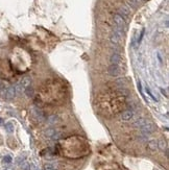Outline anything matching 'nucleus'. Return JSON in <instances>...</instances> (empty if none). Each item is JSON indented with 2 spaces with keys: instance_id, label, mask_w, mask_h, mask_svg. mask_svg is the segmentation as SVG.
<instances>
[{
  "instance_id": "obj_17",
  "label": "nucleus",
  "mask_w": 169,
  "mask_h": 170,
  "mask_svg": "<svg viewBox=\"0 0 169 170\" xmlns=\"http://www.w3.org/2000/svg\"><path fill=\"white\" fill-rule=\"evenodd\" d=\"M57 116H55V115H52V116H50L49 118H48V121H49V123L50 124H55L56 122H57Z\"/></svg>"
},
{
  "instance_id": "obj_13",
  "label": "nucleus",
  "mask_w": 169,
  "mask_h": 170,
  "mask_svg": "<svg viewBox=\"0 0 169 170\" xmlns=\"http://www.w3.org/2000/svg\"><path fill=\"white\" fill-rule=\"evenodd\" d=\"M145 90H146V92H147V94L149 95V97L152 98V100H154V101H159V98L157 96H154L153 93L152 92V90H150L149 87H145Z\"/></svg>"
},
{
  "instance_id": "obj_15",
  "label": "nucleus",
  "mask_w": 169,
  "mask_h": 170,
  "mask_svg": "<svg viewBox=\"0 0 169 170\" xmlns=\"http://www.w3.org/2000/svg\"><path fill=\"white\" fill-rule=\"evenodd\" d=\"M24 92H25V94L27 95V96L30 97V96H33V95H34V89L30 86H28V87H26V88H25Z\"/></svg>"
},
{
  "instance_id": "obj_5",
  "label": "nucleus",
  "mask_w": 169,
  "mask_h": 170,
  "mask_svg": "<svg viewBox=\"0 0 169 170\" xmlns=\"http://www.w3.org/2000/svg\"><path fill=\"white\" fill-rule=\"evenodd\" d=\"M108 73L110 74L111 76L116 77V76L120 75V73H121V70H120V67L118 66V65L111 64V66H110L109 69H108Z\"/></svg>"
},
{
  "instance_id": "obj_6",
  "label": "nucleus",
  "mask_w": 169,
  "mask_h": 170,
  "mask_svg": "<svg viewBox=\"0 0 169 170\" xmlns=\"http://www.w3.org/2000/svg\"><path fill=\"white\" fill-rule=\"evenodd\" d=\"M16 95V89L15 87H8V88L4 91V97L6 99H13Z\"/></svg>"
},
{
  "instance_id": "obj_4",
  "label": "nucleus",
  "mask_w": 169,
  "mask_h": 170,
  "mask_svg": "<svg viewBox=\"0 0 169 170\" xmlns=\"http://www.w3.org/2000/svg\"><path fill=\"white\" fill-rule=\"evenodd\" d=\"M45 135H46V137L52 139V140H57V139H60L62 136V134L59 133L54 128H48L45 132Z\"/></svg>"
},
{
  "instance_id": "obj_1",
  "label": "nucleus",
  "mask_w": 169,
  "mask_h": 170,
  "mask_svg": "<svg viewBox=\"0 0 169 170\" xmlns=\"http://www.w3.org/2000/svg\"><path fill=\"white\" fill-rule=\"evenodd\" d=\"M30 84H32V78L29 76H25L18 82L17 86L15 87V89H16V91H18V92H21L22 90H25L26 87L30 86Z\"/></svg>"
},
{
  "instance_id": "obj_11",
  "label": "nucleus",
  "mask_w": 169,
  "mask_h": 170,
  "mask_svg": "<svg viewBox=\"0 0 169 170\" xmlns=\"http://www.w3.org/2000/svg\"><path fill=\"white\" fill-rule=\"evenodd\" d=\"M119 12L121 13L123 16H125V17H127L128 15L131 14V10H130V8H128L127 6H125V5H122L121 7H120V8H119Z\"/></svg>"
},
{
  "instance_id": "obj_9",
  "label": "nucleus",
  "mask_w": 169,
  "mask_h": 170,
  "mask_svg": "<svg viewBox=\"0 0 169 170\" xmlns=\"http://www.w3.org/2000/svg\"><path fill=\"white\" fill-rule=\"evenodd\" d=\"M133 116H134V112H133V110H126L124 111L122 114H121V118L123 120H131L133 118Z\"/></svg>"
},
{
  "instance_id": "obj_12",
  "label": "nucleus",
  "mask_w": 169,
  "mask_h": 170,
  "mask_svg": "<svg viewBox=\"0 0 169 170\" xmlns=\"http://www.w3.org/2000/svg\"><path fill=\"white\" fill-rule=\"evenodd\" d=\"M148 148L150 150H157L158 149V141H155V140H150L148 142Z\"/></svg>"
},
{
  "instance_id": "obj_8",
  "label": "nucleus",
  "mask_w": 169,
  "mask_h": 170,
  "mask_svg": "<svg viewBox=\"0 0 169 170\" xmlns=\"http://www.w3.org/2000/svg\"><path fill=\"white\" fill-rule=\"evenodd\" d=\"M121 37H119L118 34H116L115 32H112L111 33V37H110V42H111V44L114 45V46H116V45H119V43L120 41H121Z\"/></svg>"
},
{
  "instance_id": "obj_22",
  "label": "nucleus",
  "mask_w": 169,
  "mask_h": 170,
  "mask_svg": "<svg viewBox=\"0 0 169 170\" xmlns=\"http://www.w3.org/2000/svg\"><path fill=\"white\" fill-rule=\"evenodd\" d=\"M144 32H145V29L143 28V29L141 30V33H140V37H139V39H138V44H140V43H141L142 39H143V36H144Z\"/></svg>"
},
{
  "instance_id": "obj_2",
  "label": "nucleus",
  "mask_w": 169,
  "mask_h": 170,
  "mask_svg": "<svg viewBox=\"0 0 169 170\" xmlns=\"http://www.w3.org/2000/svg\"><path fill=\"white\" fill-rule=\"evenodd\" d=\"M114 22H115V26H117L118 28L120 29H125L126 27V23H125V20H124V18L119 15V14H116L114 15Z\"/></svg>"
},
{
  "instance_id": "obj_14",
  "label": "nucleus",
  "mask_w": 169,
  "mask_h": 170,
  "mask_svg": "<svg viewBox=\"0 0 169 170\" xmlns=\"http://www.w3.org/2000/svg\"><path fill=\"white\" fill-rule=\"evenodd\" d=\"M4 127H5V130L7 133H13V132H14V124H13L12 122H6L5 125H4Z\"/></svg>"
},
{
  "instance_id": "obj_23",
  "label": "nucleus",
  "mask_w": 169,
  "mask_h": 170,
  "mask_svg": "<svg viewBox=\"0 0 169 170\" xmlns=\"http://www.w3.org/2000/svg\"><path fill=\"white\" fill-rule=\"evenodd\" d=\"M3 162L4 163H11L12 162V156L11 155H5L3 158Z\"/></svg>"
},
{
  "instance_id": "obj_3",
  "label": "nucleus",
  "mask_w": 169,
  "mask_h": 170,
  "mask_svg": "<svg viewBox=\"0 0 169 170\" xmlns=\"http://www.w3.org/2000/svg\"><path fill=\"white\" fill-rule=\"evenodd\" d=\"M141 129H142V133H143L144 136L147 137L148 135L152 134V133L154 132V126H153V124L152 123V122L146 121V123H145L143 126H142Z\"/></svg>"
},
{
  "instance_id": "obj_25",
  "label": "nucleus",
  "mask_w": 169,
  "mask_h": 170,
  "mask_svg": "<svg viewBox=\"0 0 169 170\" xmlns=\"http://www.w3.org/2000/svg\"><path fill=\"white\" fill-rule=\"evenodd\" d=\"M44 170H54L53 169V166L50 164H46L45 166H44Z\"/></svg>"
},
{
  "instance_id": "obj_26",
  "label": "nucleus",
  "mask_w": 169,
  "mask_h": 170,
  "mask_svg": "<svg viewBox=\"0 0 169 170\" xmlns=\"http://www.w3.org/2000/svg\"><path fill=\"white\" fill-rule=\"evenodd\" d=\"M161 92H162L163 94H165V96H166V97L168 96V95H167V93H166V91H165V90H164V89H161Z\"/></svg>"
},
{
  "instance_id": "obj_27",
  "label": "nucleus",
  "mask_w": 169,
  "mask_h": 170,
  "mask_svg": "<svg viewBox=\"0 0 169 170\" xmlns=\"http://www.w3.org/2000/svg\"><path fill=\"white\" fill-rule=\"evenodd\" d=\"M2 123V119H0V124H1Z\"/></svg>"
},
{
  "instance_id": "obj_19",
  "label": "nucleus",
  "mask_w": 169,
  "mask_h": 170,
  "mask_svg": "<svg viewBox=\"0 0 169 170\" xmlns=\"http://www.w3.org/2000/svg\"><path fill=\"white\" fill-rule=\"evenodd\" d=\"M158 147H160L162 150H164L166 148V143L164 141H160V142H158Z\"/></svg>"
},
{
  "instance_id": "obj_20",
  "label": "nucleus",
  "mask_w": 169,
  "mask_h": 170,
  "mask_svg": "<svg viewBox=\"0 0 169 170\" xmlns=\"http://www.w3.org/2000/svg\"><path fill=\"white\" fill-rule=\"evenodd\" d=\"M22 169H23V170H32L30 164H28V163H23V164H22Z\"/></svg>"
},
{
  "instance_id": "obj_21",
  "label": "nucleus",
  "mask_w": 169,
  "mask_h": 170,
  "mask_svg": "<svg viewBox=\"0 0 169 170\" xmlns=\"http://www.w3.org/2000/svg\"><path fill=\"white\" fill-rule=\"evenodd\" d=\"M25 159H24V156H22V155H20V156H18V158L16 159V163L18 164V165H20V164H22V162H23Z\"/></svg>"
},
{
  "instance_id": "obj_10",
  "label": "nucleus",
  "mask_w": 169,
  "mask_h": 170,
  "mask_svg": "<svg viewBox=\"0 0 169 170\" xmlns=\"http://www.w3.org/2000/svg\"><path fill=\"white\" fill-rule=\"evenodd\" d=\"M33 112H34V116L37 117V118H38L40 121H42V120L44 119V114H43V112H42L41 110H40V108H34V110H33Z\"/></svg>"
},
{
  "instance_id": "obj_18",
  "label": "nucleus",
  "mask_w": 169,
  "mask_h": 170,
  "mask_svg": "<svg viewBox=\"0 0 169 170\" xmlns=\"http://www.w3.org/2000/svg\"><path fill=\"white\" fill-rule=\"evenodd\" d=\"M116 85L119 87V88H123L124 85H125V81L120 78V79H117V80H116Z\"/></svg>"
},
{
  "instance_id": "obj_16",
  "label": "nucleus",
  "mask_w": 169,
  "mask_h": 170,
  "mask_svg": "<svg viewBox=\"0 0 169 170\" xmlns=\"http://www.w3.org/2000/svg\"><path fill=\"white\" fill-rule=\"evenodd\" d=\"M145 123H146V120L144 118H139L138 120H136V122H135V124L137 126H139V127H142V126H143Z\"/></svg>"
},
{
  "instance_id": "obj_7",
  "label": "nucleus",
  "mask_w": 169,
  "mask_h": 170,
  "mask_svg": "<svg viewBox=\"0 0 169 170\" xmlns=\"http://www.w3.org/2000/svg\"><path fill=\"white\" fill-rule=\"evenodd\" d=\"M121 61H122V59H121V55H120L118 52H114V53L111 55V58H110V62H111V64H114V65H118V64H120L121 63Z\"/></svg>"
},
{
  "instance_id": "obj_24",
  "label": "nucleus",
  "mask_w": 169,
  "mask_h": 170,
  "mask_svg": "<svg viewBox=\"0 0 169 170\" xmlns=\"http://www.w3.org/2000/svg\"><path fill=\"white\" fill-rule=\"evenodd\" d=\"M128 3L131 4L132 6H137V4H138V0H128Z\"/></svg>"
}]
</instances>
